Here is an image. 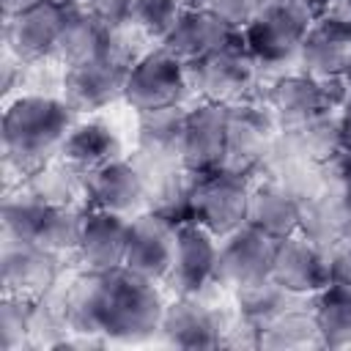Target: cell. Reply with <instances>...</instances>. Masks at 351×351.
Returning <instances> with one entry per match:
<instances>
[{"instance_id": "6da1fadb", "label": "cell", "mask_w": 351, "mask_h": 351, "mask_svg": "<svg viewBox=\"0 0 351 351\" xmlns=\"http://www.w3.org/2000/svg\"><path fill=\"white\" fill-rule=\"evenodd\" d=\"M69 101L52 96H19L3 112V154L5 167L19 176H33L60 151L66 134L71 132Z\"/></svg>"}, {"instance_id": "7a4b0ae2", "label": "cell", "mask_w": 351, "mask_h": 351, "mask_svg": "<svg viewBox=\"0 0 351 351\" xmlns=\"http://www.w3.org/2000/svg\"><path fill=\"white\" fill-rule=\"evenodd\" d=\"M165 302L156 285L129 269L96 271V318L107 340L137 343L159 332Z\"/></svg>"}, {"instance_id": "3957f363", "label": "cell", "mask_w": 351, "mask_h": 351, "mask_svg": "<svg viewBox=\"0 0 351 351\" xmlns=\"http://www.w3.org/2000/svg\"><path fill=\"white\" fill-rule=\"evenodd\" d=\"M310 25L313 16L302 5L293 0H274L241 27V38L255 63H282L299 55Z\"/></svg>"}, {"instance_id": "277c9868", "label": "cell", "mask_w": 351, "mask_h": 351, "mask_svg": "<svg viewBox=\"0 0 351 351\" xmlns=\"http://www.w3.org/2000/svg\"><path fill=\"white\" fill-rule=\"evenodd\" d=\"M351 96L343 74L337 77H313L307 71L288 74L271 82L266 93V104L282 126H299L321 112H335Z\"/></svg>"}, {"instance_id": "5b68a950", "label": "cell", "mask_w": 351, "mask_h": 351, "mask_svg": "<svg viewBox=\"0 0 351 351\" xmlns=\"http://www.w3.org/2000/svg\"><path fill=\"white\" fill-rule=\"evenodd\" d=\"M247 206H250V186L241 173L217 167L195 176L192 219H197L214 236L225 239L228 233L247 225Z\"/></svg>"}, {"instance_id": "8992f818", "label": "cell", "mask_w": 351, "mask_h": 351, "mask_svg": "<svg viewBox=\"0 0 351 351\" xmlns=\"http://www.w3.org/2000/svg\"><path fill=\"white\" fill-rule=\"evenodd\" d=\"M184 66H186L189 85L197 88L206 96V101L239 104L255 82V58L247 52L241 36Z\"/></svg>"}, {"instance_id": "52a82bcc", "label": "cell", "mask_w": 351, "mask_h": 351, "mask_svg": "<svg viewBox=\"0 0 351 351\" xmlns=\"http://www.w3.org/2000/svg\"><path fill=\"white\" fill-rule=\"evenodd\" d=\"M189 88L192 85L186 77V66L162 47V49L145 52L129 66L123 99L137 112H148V110L181 104Z\"/></svg>"}, {"instance_id": "ba28073f", "label": "cell", "mask_w": 351, "mask_h": 351, "mask_svg": "<svg viewBox=\"0 0 351 351\" xmlns=\"http://www.w3.org/2000/svg\"><path fill=\"white\" fill-rule=\"evenodd\" d=\"M228 126H230V104L203 101L195 110H186L181 165L189 167L192 173H208L222 167L228 151Z\"/></svg>"}, {"instance_id": "9c48e42d", "label": "cell", "mask_w": 351, "mask_h": 351, "mask_svg": "<svg viewBox=\"0 0 351 351\" xmlns=\"http://www.w3.org/2000/svg\"><path fill=\"white\" fill-rule=\"evenodd\" d=\"M176 258V225L154 211L140 214L129 222V247L123 269L151 282L170 277Z\"/></svg>"}, {"instance_id": "30bf717a", "label": "cell", "mask_w": 351, "mask_h": 351, "mask_svg": "<svg viewBox=\"0 0 351 351\" xmlns=\"http://www.w3.org/2000/svg\"><path fill=\"white\" fill-rule=\"evenodd\" d=\"M277 252V239L266 236L252 225H241L239 230L225 236L217 261V280L233 288H244L271 277Z\"/></svg>"}, {"instance_id": "8fae6325", "label": "cell", "mask_w": 351, "mask_h": 351, "mask_svg": "<svg viewBox=\"0 0 351 351\" xmlns=\"http://www.w3.org/2000/svg\"><path fill=\"white\" fill-rule=\"evenodd\" d=\"M219 247L217 236L197 219H184L176 225V258L170 280L184 296H200V291L217 280Z\"/></svg>"}, {"instance_id": "7c38bea8", "label": "cell", "mask_w": 351, "mask_h": 351, "mask_svg": "<svg viewBox=\"0 0 351 351\" xmlns=\"http://www.w3.org/2000/svg\"><path fill=\"white\" fill-rule=\"evenodd\" d=\"M271 280L293 296L318 293L329 285L326 252L302 233L285 236V239L277 241Z\"/></svg>"}, {"instance_id": "4fadbf2b", "label": "cell", "mask_w": 351, "mask_h": 351, "mask_svg": "<svg viewBox=\"0 0 351 351\" xmlns=\"http://www.w3.org/2000/svg\"><path fill=\"white\" fill-rule=\"evenodd\" d=\"M66 11L69 8L47 0V3H38L33 8H25L19 14L5 16L8 52L22 63H33V60H41L47 55H55Z\"/></svg>"}, {"instance_id": "5bb4252c", "label": "cell", "mask_w": 351, "mask_h": 351, "mask_svg": "<svg viewBox=\"0 0 351 351\" xmlns=\"http://www.w3.org/2000/svg\"><path fill=\"white\" fill-rule=\"evenodd\" d=\"M3 291L14 296H38L58 277V252L36 244L5 239L0 252Z\"/></svg>"}, {"instance_id": "9a60e30c", "label": "cell", "mask_w": 351, "mask_h": 351, "mask_svg": "<svg viewBox=\"0 0 351 351\" xmlns=\"http://www.w3.org/2000/svg\"><path fill=\"white\" fill-rule=\"evenodd\" d=\"M55 55L66 66H80L99 58H118V60L134 63L126 58L123 47L118 44V30H107L88 8H80V5L66 11Z\"/></svg>"}, {"instance_id": "2e32d148", "label": "cell", "mask_w": 351, "mask_h": 351, "mask_svg": "<svg viewBox=\"0 0 351 351\" xmlns=\"http://www.w3.org/2000/svg\"><path fill=\"white\" fill-rule=\"evenodd\" d=\"M132 63L118 58H99L80 66H69L63 77L66 101L74 110H99L123 96L126 71Z\"/></svg>"}, {"instance_id": "e0dca14e", "label": "cell", "mask_w": 351, "mask_h": 351, "mask_svg": "<svg viewBox=\"0 0 351 351\" xmlns=\"http://www.w3.org/2000/svg\"><path fill=\"white\" fill-rule=\"evenodd\" d=\"M159 332L170 346L178 348H217L225 343V321L217 310L206 307L197 296H184L165 304Z\"/></svg>"}, {"instance_id": "ac0fdd59", "label": "cell", "mask_w": 351, "mask_h": 351, "mask_svg": "<svg viewBox=\"0 0 351 351\" xmlns=\"http://www.w3.org/2000/svg\"><path fill=\"white\" fill-rule=\"evenodd\" d=\"M126 247H129V222L123 219V214L104 208L85 211L77 255L88 271L121 269L126 258Z\"/></svg>"}, {"instance_id": "d6986e66", "label": "cell", "mask_w": 351, "mask_h": 351, "mask_svg": "<svg viewBox=\"0 0 351 351\" xmlns=\"http://www.w3.org/2000/svg\"><path fill=\"white\" fill-rule=\"evenodd\" d=\"M239 36H241L239 27H233L230 22L217 16L211 8H200V11H181L178 22L165 36L162 47L181 63H192V60L236 41Z\"/></svg>"}, {"instance_id": "ffe728a7", "label": "cell", "mask_w": 351, "mask_h": 351, "mask_svg": "<svg viewBox=\"0 0 351 351\" xmlns=\"http://www.w3.org/2000/svg\"><path fill=\"white\" fill-rule=\"evenodd\" d=\"M299 60L313 77H337L351 60V27L329 14L313 19L299 47Z\"/></svg>"}, {"instance_id": "44dd1931", "label": "cell", "mask_w": 351, "mask_h": 351, "mask_svg": "<svg viewBox=\"0 0 351 351\" xmlns=\"http://www.w3.org/2000/svg\"><path fill=\"white\" fill-rule=\"evenodd\" d=\"M88 197L90 208H104L115 214H126L145 200V178L126 159H112L88 173Z\"/></svg>"}, {"instance_id": "7402d4cb", "label": "cell", "mask_w": 351, "mask_h": 351, "mask_svg": "<svg viewBox=\"0 0 351 351\" xmlns=\"http://www.w3.org/2000/svg\"><path fill=\"white\" fill-rule=\"evenodd\" d=\"M299 206L302 200L296 192L282 181H266L250 189L247 206V225L263 230L271 239H285L299 233Z\"/></svg>"}, {"instance_id": "603a6c76", "label": "cell", "mask_w": 351, "mask_h": 351, "mask_svg": "<svg viewBox=\"0 0 351 351\" xmlns=\"http://www.w3.org/2000/svg\"><path fill=\"white\" fill-rule=\"evenodd\" d=\"M184 123H186V110H181V104L140 112V123H137L140 154L148 162H181Z\"/></svg>"}, {"instance_id": "cb8c5ba5", "label": "cell", "mask_w": 351, "mask_h": 351, "mask_svg": "<svg viewBox=\"0 0 351 351\" xmlns=\"http://www.w3.org/2000/svg\"><path fill=\"white\" fill-rule=\"evenodd\" d=\"M118 151H121L118 137L112 134L110 126H104L99 121L71 126V132L66 134V140L60 145V156L66 162H71L74 167H80L82 173H90V170L118 159Z\"/></svg>"}, {"instance_id": "d4e9b609", "label": "cell", "mask_w": 351, "mask_h": 351, "mask_svg": "<svg viewBox=\"0 0 351 351\" xmlns=\"http://www.w3.org/2000/svg\"><path fill=\"white\" fill-rule=\"evenodd\" d=\"M27 189L49 206H77L80 197H88V173L60 156V162H47L38 167L30 176Z\"/></svg>"}, {"instance_id": "484cf974", "label": "cell", "mask_w": 351, "mask_h": 351, "mask_svg": "<svg viewBox=\"0 0 351 351\" xmlns=\"http://www.w3.org/2000/svg\"><path fill=\"white\" fill-rule=\"evenodd\" d=\"M299 230H302V236L315 241L321 250H326L329 244L343 239L351 230V217L343 208L340 195L335 200H329L326 195L302 200V206H299Z\"/></svg>"}, {"instance_id": "4316f807", "label": "cell", "mask_w": 351, "mask_h": 351, "mask_svg": "<svg viewBox=\"0 0 351 351\" xmlns=\"http://www.w3.org/2000/svg\"><path fill=\"white\" fill-rule=\"evenodd\" d=\"M239 296H236V304H239V315H241V324L247 329H252L255 335L271 324L277 315H282L285 310H291V299L293 293H288L282 285H277L271 277L269 280H261V282H252V285H244V288H236Z\"/></svg>"}, {"instance_id": "83f0119b", "label": "cell", "mask_w": 351, "mask_h": 351, "mask_svg": "<svg viewBox=\"0 0 351 351\" xmlns=\"http://www.w3.org/2000/svg\"><path fill=\"white\" fill-rule=\"evenodd\" d=\"M315 324L321 346H348L351 343V285L329 282L315 299Z\"/></svg>"}, {"instance_id": "f1b7e54d", "label": "cell", "mask_w": 351, "mask_h": 351, "mask_svg": "<svg viewBox=\"0 0 351 351\" xmlns=\"http://www.w3.org/2000/svg\"><path fill=\"white\" fill-rule=\"evenodd\" d=\"M288 143L293 154L310 159V162H326L340 148V126L335 112H321L299 126L288 129Z\"/></svg>"}, {"instance_id": "f546056e", "label": "cell", "mask_w": 351, "mask_h": 351, "mask_svg": "<svg viewBox=\"0 0 351 351\" xmlns=\"http://www.w3.org/2000/svg\"><path fill=\"white\" fill-rule=\"evenodd\" d=\"M49 203L36 197L30 189L19 195H8L3 200V239L16 241H36L44 225Z\"/></svg>"}, {"instance_id": "4dcf8cb0", "label": "cell", "mask_w": 351, "mask_h": 351, "mask_svg": "<svg viewBox=\"0 0 351 351\" xmlns=\"http://www.w3.org/2000/svg\"><path fill=\"white\" fill-rule=\"evenodd\" d=\"M313 337L321 343L315 313L307 315V313L291 307L282 315H277L271 324H266L255 335V343L258 346H269V348H291V346H307Z\"/></svg>"}, {"instance_id": "1f68e13d", "label": "cell", "mask_w": 351, "mask_h": 351, "mask_svg": "<svg viewBox=\"0 0 351 351\" xmlns=\"http://www.w3.org/2000/svg\"><path fill=\"white\" fill-rule=\"evenodd\" d=\"M82 222H85V211H80L77 206H49L36 244L52 252L77 250L82 236Z\"/></svg>"}, {"instance_id": "d6a6232c", "label": "cell", "mask_w": 351, "mask_h": 351, "mask_svg": "<svg viewBox=\"0 0 351 351\" xmlns=\"http://www.w3.org/2000/svg\"><path fill=\"white\" fill-rule=\"evenodd\" d=\"M36 302L33 296H14L5 293L0 304V348L16 351L30 346V326H33Z\"/></svg>"}, {"instance_id": "836d02e7", "label": "cell", "mask_w": 351, "mask_h": 351, "mask_svg": "<svg viewBox=\"0 0 351 351\" xmlns=\"http://www.w3.org/2000/svg\"><path fill=\"white\" fill-rule=\"evenodd\" d=\"M178 0H134L132 5V25L143 30L148 38L165 41V36L173 30V25L181 16Z\"/></svg>"}, {"instance_id": "e575fe53", "label": "cell", "mask_w": 351, "mask_h": 351, "mask_svg": "<svg viewBox=\"0 0 351 351\" xmlns=\"http://www.w3.org/2000/svg\"><path fill=\"white\" fill-rule=\"evenodd\" d=\"M82 3L107 30H121V27L132 25L134 0H82Z\"/></svg>"}, {"instance_id": "d590c367", "label": "cell", "mask_w": 351, "mask_h": 351, "mask_svg": "<svg viewBox=\"0 0 351 351\" xmlns=\"http://www.w3.org/2000/svg\"><path fill=\"white\" fill-rule=\"evenodd\" d=\"M217 16H222L225 22H230L233 27H244L258 11H261V3L258 0H211L208 5Z\"/></svg>"}, {"instance_id": "8d00e7d4", "label": "cell", "mask_w": 351, "mask_h": 351, "mask_svg": "<svg viewBox=\"0 0 351 351\" xmlns=\"http://www.w3.org/2000/svg\"><path fill=\"white\" fill-rule=\"evenodd\" d=\"M337 126H340V148L346 154H351V96L337 110Z\"/></svg>"}, {"instance_id": "74e56055", "label": "cell", "mask_w": 351, "mask_h": 351, "mask_svg": "<svg viewBox=\"0 0 351 351\" xmlns=\"http://www.w3.org/2000/svg\"><path fill=\"white\" fill-rule=\"evenodd\" d=\"M326 14L335 16V19H340V22H346L351 27V0H332V5H329Z\"/></svg>"}, {"instance_id": "f35d334b", "label": "cell", "mask_w": 351, "mask_h": 351, "mask_svg": "<svg viewBox=\"0 0 351 351\" xmlns=\"http://www.w3.org/2000/svg\"><path fill=\"white\" fill-rule=\"evenodd\" d=\"M296 5H302L313 19H318V16H324L326 11H329V5H332V0H293Z\"/></svg>"}, {"instance_id": "ab89813d", "label": "cell", "mask_w": 351, "mask_h": 351, "mask_svg": "<svg viewBox=\"0 0 351 351\" xmlns=\"http://www.w3.org/2000/svg\"><path fill=\"white\" fill-rule=\"evenodd\" d=\"M38 3H47V0H3V11H5V16H11V14H19V11L33 8Z\"/></svg>"}, {"instance_id": "60d3db41", "label": "cell", "mask_w": 351, "mask_h": 351, "mask_svg": "<svg viewBox=\"0 0 351 351\" xmlns=\"http://www.w3.org/2000/svg\"><path fill=\"white\" fill-rule=\"evenodd\" d=\"M340 200H343V208H346L348 217H351V178L340 184Z\"/></svg>"}, {"instance_id": "b9f144b4", "label": "cell", "mask_w": 351, "mask_h": 351, "mask_svg": "<svg viewBox=\"0 0 351 351\" xmlns=\"http://www.w3.org/2000/svg\"><path fill=\"white\" fill-rule=\"evenodd\" d=\"M184 11H200V8H208L211 0H178Z\"/></svg>"}, {"instance_id": "7bdbcfd3", "label": "cell", "mask_w": 351, "mask_h": 351, "mask_svg": "<svg viewBox=\"0 0 351 351\" xmlns=\"http://www.w3.org/2000/svg\"><path fill=\"white\" fill-rule=\"evenodd\" d=\"M49 3H58V5H63V8H77L82 0H49Z\"/></svg>"}, {"instance_id": "ee69618b", "label": "cell", "mask_w": 351, "mask_h": 351, "mask_svg": "<svg viewBox=\"0 0 351 351\" xmlns=\"http://www.w3.org/2000/svg\"><path fill=\"white\" fill-rule=\"evenodd\" d=\"M343 80H346V85H348V90H351V60H348V66H346V71H343Z\"/></svg>"}, {"instance_id": "f6af8a7d", "label": "cell", "mask_w": 351, "mask_h": 351, "mask_svg": "<svg viewBox=\"0 0 351 351\" xmlns=\"http://www.w3.org/2000/svg\"><path fill=\"white\" fill-rule=\"evenodd\" d=\"M258 3H261V8H263V5H269V3H274V0H258Z\"/></svg>"}]
</instances>
